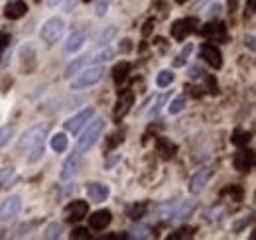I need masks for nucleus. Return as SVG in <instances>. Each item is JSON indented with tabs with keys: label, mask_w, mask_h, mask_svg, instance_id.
Wrapping results in <instances>:
<instances>
[{
	"label": "nucleus",
	"mask_w": 256,
	"mask_h": 240,
	"mask_svg": "<svg viewBox=\"0 0 256 240\" xmlns=\"http://www.w3.org/2000/svg\"><path fill=\"white\" fill-rule=\"evenodd\" d=\"M211 16H219V12H221V4L219 2H215V4H211Z\"/></svg>",
	"instance_id": "42"
},
{
	"label": "nucleus",
	"mask_w": 256,
	"mask_h": 240,
	"mask_svg": "<svg viewBox=\"0 0 256 240\" xmlns=\"http://www.w3.org/2000/svg\"><path fill=\"white\" fill-rule=\"evenodd\" d=\"M64 30H65V24L62 18H50L44 26H42V30H40V38L46 42V44H56L62 36H64Z\"/></svg>",
	"instance_id": "4"
},
{
	"label": "nucleus",
	"mask_w": 256,
	"mask_h": 240,
	"mask_svg": "<svg viewBox=\"0 0 256 240\" xmlns=\"http://www.w3.org/2000/svg\"><path fill=\"white\" fill-rule=\"evenodd\" d=\"M91 234H89V228H75L73 232H71V238H75V240H85V238H89Z\"/></svg>",
	"instance_id": "34"
},
{
	"label": "nucleus",
	"mask_w": 256,
	"mask_h": 240,
	"mask_svg": "<svg viewBox=\"0 0 256 240\" xmlns=\"http://www.w3.org/2000/svg\"><path fill=\"white\" fill-rule=\"evenodd\" d=\"M178 2H180V4H184V2H188V0H178Z\"/></svg>",
	"instance_id": "49"
},
{
	"label": "nucleus",
	"mask_w": 256,
	"mask_h": 240,
	"mask_svg": "<svg viewBox=\"0 0 256 240\" xmlns=\"http://www.w3.org/2000/svg\"><path fill=\"white\" fill-rule=\"evenodd\" d=\"M30 150H32V154H30L28 162H30V164H36V162L44 156V140H42V142H38V144H34Z\"/></svg>",
	"instance_id": "30"
},
{
	"label": "nucleus",
	"mask_w": 256,
	"mask_h": 240,
	"mask_svg": "<svg viewBox=\"0 0 256 240\" xmlns=\"http://www.w3.org/2000/svg\"><path fill=\"white\" fill-rule=\"evenodd\" d=\"M152 28H154V22L152 20H148L146 24H144V30H142V36L146 38V36H150V32H152Z\"/></svg>",
	"instance_id": "40"
},
{
	"label": "nucleus",
	"mask_w": 256,
	"mask_h": 240,
	"mask_svg": "<svg viewBox=\"0 0 256 240\" xmlns=\"http://www.w3.org/2000/svg\"><path fill=\"white\" fill-rule=\"evenodd\" d=\"M232 144L236 146V148H246L248 146V142H250V132H246V130H242V128H236L234 132H232Z\"/></svg>",
	"instance_id": "20"
},
{
	"label": "nucleus",
	"mask_w": 256,
	"mask_h": 240,
	"mask_svg": "<svg viewBox=\"0 0 256 240\" xmlns=\"http://www.w3.org/2000/svg\"><path fill=\"white\" fill-rule=\"evenodd\" d=\"M130 44H132L130 40H124V42H122V48H120V52H122V54H126V52L132 50V46H130Z\"/></svg>",
	"instance_id": "43"
},
{
	"label": "nucleus",
	"mask_w": 256,
	"mask_h": 240,
	"mask_svg": "<svg viewBox=\"0 0 256 240\" xmlns=\"http://www.w3.org/2000/svg\"><path fill=\"white\" fill-rule=\"evenodd\" d=\"M192 210H193L192 203H186V209L182 207V209L178 210V212H174V216H178V218H188V216L192 214Z\"/></svg>",
	"instance_id": "35"
},
{
	"label": "nucleus",
	"mask_w": 256,
	"mask_h": 240,
	"mask_svg": "<svg viewBox=\"0 0 256 240\" xmlns=\"http://www.w3.org/2000/svg\"><path fill=\"white\" fill-rule=\"evenodd\" d=\"M10 46V34L6 32H0V56L4 54V50Z\"/></svg>",
	"instance_id": "36"
},
{
	"label": "nucleus",
	"mask_w": 256,
	"mask_h": 240,
	"mask_svg": "<svg viewBox=\"0 0 256 240\" xmlns=\"http://www.w3.org/2000/svg\"><path fill=\"white\" fill-rule=\"evenodd\" d=\"M168 96H170V90H168V94H162V96H158V100H156L154 108L150 110V116H158V112H160L162 108H164V104L168 102Z\"/></svg>",
	"instance_id": "33"
},
{
	"label": "nucleus",
	"mask_w": 256,
	"mask_h": 240,
	"mask_svg": "<svg viewBox=\"0 0 256 240\" xmlns=\"http://www.w3.org/2000/svg\"><path fill=\"white\" fill-rule=\"evenodd\" d=\"M48 130H50V126H48V124H36V126H32V128H28V130L20 136V140H18V148H20V150H24V148H28V150H30L34 144H38V142L46 140Z\"/></svg>",
	"instance_id": "3"
},
{
	"label": "nucleus",
	"mask_w": 256,
	"mask_h": 240,
	"mask_svg": "<svg viewBox=\"0 0 256 240\" xmlns=\"http://www.w3.org/2000/svg\"><path fill=\"white\" fill-rule=\"evenodd\" d=\"M236 6H238V0H228V8H230V12H234Z\"/></svg>",
	"instance_id": "46"
},
{
	"label": "nucleus",
	"mask_w": 256,
	"mask_h": 240,
	"mask_svg": "<svg viewBox=\"0 0 256 240\" xmlns=\"http://www.w3.org/2000/svg\"><path fill=\"white\" fill-rule=\"evenodd\" d=\"M232 166L238 172H250L254 166V152L248 148H240V152H236L232 158Z\"/></svg>",
	"instance_id": "10"
},
{
	"label": "nucleus",
	"mask_w": 256,
	"mask_h": 240,
	"mask_svg": "<svg viewBox=\"0 0 256 240\" xmlns=\"http://www.w3.org/2000/svg\"><path fill=\"white\" fill-rule=\"evenodd\" d=\"M248 14H254V0H248Z\"/></svg>",
	"instance_id": "47"
},
{
	"label": "nucleus",
	"mask_w": 256,
	"mask_h": 240,
	"mask_svg": "<svg viewBox=\"0 0 256 240\" xmlns=\"http://www.w3.org/2000/svg\"><path fill=\"white\" fill-rule=\"evenodd\" d=\"M246 46H248L250 52H254V36H248L246 38Z\"/></svg>",
	"instance_id": "44"
},
{
	"label": "nucleus",
	"mask_w": 256,
	"mask_h": 240,
	"mask_svg": "<svg viewBox=\"0 0 256 240\" xmlns=\"http://www.w3.org/2000/svg\"><path fill=\"white\" fill-rule=\"evenodd\" d=\"M85 38H87V34L83 30L79 32H73L71 36H69V40H67V44H65V52L67 54H73V52H79L81 50V46L85 44Z\"/></svg>",
	"instance_id": "18"
},
{
	"label": "nucleus",
	"mask_w": 256,
	"mask_h": 240,
	"mask_svg": "<svg viewBox=\"0 0 256 240\" xmlns=\"http://www.w3.org/2000/svg\"><path fill=\"white\" fill-rule=\"evenodd\" d=\"M22 209V199L18 195H10L6 201H2L0 205V222H6L10 218H14Z\"/></svg>",
	"instance_id": "9"
},
{
	"label": "nucleus",
	"mask_w": 256,
	"mask_h": 240,
	"mask_svg": "<svg viewBox=\"0 0 256 240\" xmlns=\"http://www.w3.org/2000/svg\"><path fill=\"white\" fill-rule=\"evenodd\" d=\"M146 210H148V205H146V203H134V205H130L126 209V214L132 220H140V218L146 214Z\"/></svg>",
	"instance_id": "24"
},
{
	"label": "nucleus",
	"mask_w": 256,
	"mask_h": 240,
	"mask_svg": "<svg viewBox=\"0 0 256 240\" xmlns=\"http://www.w3.org/2000/svg\"><path fill=\"white\" fill-rule=\"evenodd\" d=\"M67 144H69V140H67V136H65L64 132H60V134L52 136V142H50L52 150L58 152V154H62V152L67 150Z\"/></svg>",
	"instance_id": "23"
},
{
	"label": "nucleus",
	"mask_w": 256,
	"mask_h": 240,
	"mask_svg": "<svg viewBox=\"0 0 256 240\" xmlns=\"http://www.w3.org/2000/svg\"><path fill=\"white\" fill-rule=\"evenodd\" d=\"M190 52H192V46H188V48H186V50L182 52V56H180V58L186 61V60H188V56H190Z\"/></svg>",
	"instance_id": "45"
},
{
	"label": "nucleus",
	"mask_w": 256,
	"mask_h": 240,
	"mask_svg": "<svg viewBox=\"0 0 256 240\" xmlns=\"http://www.w3.org/2000/svg\"><path fill=\"white\" fill-rule=\"evenodd\" d=\"M12 132H14V128H12V126H2V128H0V148H4V146L10 142Z\"/></svg>",
	"instance_id": "31"
},
{
	"label": "nucleus",
	"mask_w": 256,
	"mask_h": 240,
	"mask_svg": "<svg viewBox=\"0 0 256 240\" xmlns=\"http://www.w3.org/2000/svg\"><path fill=\"white\" fill-rule=\"evenodd\" d=\"M62 232H64V224H62V222H52V224H48V228L44 230V238H48V240L60 238Z\"/></svg>",
	"instance_id": "26"
},
{
	"label": "nucleus",
	"mask_w": 256,
	"mask_h": 240,
	"mask_svg": "<svg viewBox=\"0 0 256 240\" xmlns=\"http://www.w3.org/2000/svg\"><path fill=\"white\" fill-rule=\"evenodd\" d=\"M95 116V108H85V110H81V112H77L75 116H71V118L65 122V130L67 132H71V134H79L81 132V128H85L87 126V122Z\"/></svg>",
	"instance_id": "7"
},
{
	"label": "nucleus",
	"mask_w": 256,
	"mask_h": 240,
	"mask_svg": "<svg viewBox=\"0 0 256 240\" xmlns=\"http://www.w3.org/2000/svg\"><path fill=\"white\" fill-rule=\"evenodd\" d=\"M199 54H201V60L205 61L207 65H211L213 69H221L223 67V54L215 44H203L199 48Z\"/></svg>",
	"instance_id": "6"
},
{
	"label": "nucleus",
	"mask_w": 256,
	"mask_h": 240,
	"mask_svg": "<svg viewBox=\"0 0 256 240\" xmlns=\"http://www.w3.org/2000/svg\"><path fill=\"white\" fill-rule=\"evenodd\" d=\"M156 148H158V154H160L162 158H172V156L178 152V146H176L174 142H170L168 138H160Z\"/></svg>",
	"instance_id": "21"
},
{
	"label": "nucleus",
	"mask_w": 256,
	"mask_h": 240,
	"mask_svg": "<svg viewBox=\"0 0 256 240\" xmlns=\"http://www.w3.org/2000/svg\"><path fill=\"white\" fill-rule=\"evenodd\" d=\"M38 224V220H32V222H28V224H22V226H18V236H24V234H28V230L34 228Z\"/></svg>",
	"instance_id": "38"
},
{
	"label": "nucleus",
	"mask_w": 256,
	"mask_h": 240,
	"mask_svg": "<svg viewBox=\"0 0 256 240\" xmlns=\"http://www.w3.org/2000/svg\"><path fill=\"white\" fill-rule=\"evenodd\" d=\"M205 81H207V87H209V92H211V94H217V92H219V90H217V81H215L213 75H207Z\"/></svg>",
	"instance_id": "37"
},
{
	"label": "nucleus",
	"mask_w": 256,
	"mask_h": 240,
	"mask_svg": "<svg viewBox=\"0 0 256 240\" xmlns=\"http://www.w3.org/2000/svg\"><path fill=\"white\" fill-rule=\"evenodd\" d=\"M79 166H81V152L77 150L75 154H71L67 160H65L64 168H62V174H60V178L62 180H71L75 174H77V170H79Z\"/></svg>",
	"instance_id": "14"
},
{
	"label": "nucleus",
	"mask_w": 256,
	"mask_h": 240,
	"mask_svg": "<svg viewBox=\"0 0 256 240\" xmlns=\"http://www.w3.org/2000/svg\"><path fill=\"white\" fill-rule=\"evenodd\" d=\"M126 236H130V238H150V236H152V232H150V228H148V226L134 224V226L128 230Z\"/></svg>",
	"instance_id": "25"
},
{
	"label": "nucleus",
	"mask_w": 256,
	"mask_h": 240,
	"mask_svg": "<svg viewBox=\"0 0 256 240\" xmlns=\"http://www.w3.org/2000/svg\"><path fill=\"white\" fill-rule=\"evenodd\" d=\"M190 73H192V75H190L192 79H197V77H203V75H205V73H203V69H199V67H192V71H190Z\"/></svg>",
	"instance_id": "41"
},
{
	"label": "nucleus",
	"mask_w": 256,
	"mask_h": 240,
	"mask_svg": "<svg viewBox=\"0 0 256 240\" xmlns=\"http://www.w3.org/2000/svg\"><path fill=\"white\" fill-rule=\"evenodd\" d=\"M102 75H104V67L102 65H91L89 69H83V71L75 73V77L71 79V89L79 90L93 87L102 79Z\"/></svg>",
	"instance_id": "1"
},
{
	"label": "nucleus",
	"mask_w": 256,
	"mask_h": 240,
	"mask_svg": "<svg viewBox=\"0 0 256 240\" xmlns=\"http://www.w3.org/2000/svg\"><path fill=\"white\" fill-rule=\"evenodd\" d=\"M28 12V4L24 0H10L6 6H4V16L8 20H18L22 18L24 14Z\"/></svg>",
	"instance_id": "15"
},
{
	"label": "nucleus",
	"mask_w": 256,
	"mask_h": 240,
	"mask_svg": "<svg viewBox=\"0 0 256 240\" xmlns=\"http://www.w3.org/2000/svg\"><path fill=\"white\" fill-rule=\"evenodd\" d=\"M211 176H213V170H211V168H203V170H199V172L192 178V181H190V193H192V195L201 193V191L205 189L207 181L211 180Z\"/></svg>",
	"instance_id": "12"
},
{
	"label": "nucleus",
	"mask_w": 256,
	"mask_h": 240,
	"mask_svg": "<svg viewBox=\"0 0 256 240\" xmlns=\"http://www.w3.org/2000/svg\"><path fill=\"white\" fill-rule=\"evenodd\" d=\"M83 2H91V0H83Z\"/></svg>",
	"instance_id": "50"
},
{
	"label": "nucleus",
	"mask_w": 256,
	"mask_h": 240,
	"mask_svg": "<svg viewBox=\"0 0 256 240\" xmlns=\"http://www.w3.org/2000/svg\"><path fill=\"white\" fill-rule=\"evenodd\" d=\"M87 212H89V203H87V201H81V199L71 201L64 210L65 220H69V222H79V220H83V218L87 216Z\"/></svg>",
	"instance_id": "8"
},
{
	"label": "nucleus",
	"mask_w": 256,
	"mask_h": 240,
	"mask_svg": "<svg viewBox=\"0 0 256 240\" xmlns=\"http://www.w3.org/2000/svg\"><path fill=\"white\" fill-rule=\"evenodd\" d=\"M197 28H199V20L197 18H182V20H176L172 24V36H174V40L184 42L192 34H195Z\"/></svg>",
	"instance_id": "5"
},
{
	"label": "nucleus",
	"mask_w": 256,
	"mask_h": 240,
	"mask_svg": "<svg viewBox=\"0 0 256 240\" xmlns=\"http://www.w3.org/2000/svg\"><path fill=\"white\" fill-rule=\"evenodd\" d=\"M132 102H134V92H132V90L122 92V94L118 96V100H116V106H114V118H122L128 110H130Z\"/></svg>",
	"instance_id": "16"
},
{
	"label": "nucleus",
	"mask_w": 256,
	"mask_h": 240,
	"mask_svg": "<svg viewBox=\"0 0 256 240\" xmlns=\"http://www.w3.org/2000/svg\"><path fill=\"white\" fill-rule=\"evenodd\" d=\"M102 130H104V120H100V118L89 120L87 126H85V132L81 134V138H79V142H77V150L79 152L91 150L96 144V140L100 138Z\"/></svg>",
	"instance_id": "2"
},
{
	"label": "nucleus",
	"mask_w": 256,
	"mask_h": 240,
	"mask_svg": "<svg viewBox=\"0 0 256 240\" xmlns=\"http://www.w3.org/2000/svg\"><path fill=\"white\" fill-rule=\"evenodd\" d=\"M89 63V58L87 56H83V58H79V60H75V61H71L69 65H67V69H65V77L67 79H71L75 73H79L81 69H83V65H87Z\"/></svg>",
	"instance_id": "22"
},
{
	"label": "nucleus",
	"mask_w": 256,
	"mask_h": 240,
	"mask_svg": "<svg viewBox=\"0 0 256 240\" xmlns=\"http://www.w3.org/2000/svg\"><path fill=\"white\" fill-rule=\"evenodd\" d=\"M108 193H110V189L106 185H102V183H96L95 181V183L87 185V195H89V199L93 203H102L108 197Z\"/></svg>",
	"instance_id": "17"
},
{
	"label": "nucleus",
	"mask_w": 256,
	"mask_h": 240,
	"mask_svg": "<svg viewBox=\"0 0 256 240\" xmlns=\"http://www.w3.org/2000/svg\"><path fill=\"white\" fill-rule=\"evenodd\" d=\"M106 6H108V0H98V4H96V16H102L106 12Z\"/></svg>",
	"instance_id": "39"
},
{
	"label": "nucleus",
	"mask_w": 256,
	"mask_h": 240,
	"mask_svg": "<svg viewBox=\"0 0 256 240\" xmlns=\"http://www.w3.org/2000/svg\"><path fill=\"white\" fill-rule=\"evenodd\" d=\"M114 36H116V28H114V26H110L108 30L102 32V34L98 36V42H96V44H98V46H104V44H108V42H110Z\"/></svg>",
	"instance_id": "32"
},
{
	"label": "nucleus",
	"mask_w": 256,
	"mask_h": 240,
	"mask_svg": "<svg viewBox=\"0 0 256 240\" xmlns=\"http://www.w3.org/2000/svg\"><path fill=\"white\" fill-rule=\"evenodd\" d=\"M128 73H130V63H126V61L116 63V65L112 67V81H114L116 85L124 83L128 79Z\"/></svg>",
	"instance_id": "19"
},
{
	"label": "nucleus",
	"mask_w": 256,
	"mask_h": 240,
	"mask_svg": "<svg viewBox=\"0 0 256 240\" xmlns=\"http://www.w3.org/2000/svg\"><path fill=\"white\" fill-rule=\"evenodd\" d=\"M156 83H158V87H160V89L170 87V85L174 83V73H172V71H168V69H164V71H160V75L156 77Z\"/></svg>",
	"instance_id": "28"
},
{
	"label": "nucleus",
	"mask_w": 256,
	"mask_h": 240,
	"mask_svg": "<svg viewBox=\"0 0 256 240\" xmlns=\"http://www.w3.org/2000/svg\"><path fill=\"white\" fill-rule=\"evenodd\" d=\"M203 38H207V40H224L226 38V28H224L223 22H219V20H211V22H207L201 30H197Z\"/></svg>",
	"instance_id": "11"
},
{
	"label": "nucleus",
	"mask_w": 256,
	"mask_h": 240,
	"mask_svg": "<svg viewBox=\"0 0 256 240\" xmlns=\"http://www.w3.org/2000/svg\"><path fill=\"white\" fill-rule=\"evenodd\" d=\"M186 108V96L184 94H180V96H176L174 100H172V104H170V114H180L182 110Z\"/></svg>",
	"instance_id": "29"
},
{
	"label": "nucleus",
	"mask_w": 256,
	"mask_h": 240,
	"mask_svg": "<svg viewBox=\"0 0 256 240\" xmlns=\"http://www.w3.org/2000/svg\"><path fill=\"white\" fill-rule=\"evenodd\" d=\"M62 2H64V0H48V6H52V8H54V6L62 4Z\"/></svg>",
	"instance_id": "48"
},
{
	"label": "nucleus",
	"mask_w": 256,
	"mask_h": 240,
	"mask_svg": "<svg viewBox=\"0 0 256 240\" xmlns=\"http://www.w3.org/2000/svg\"><path fill=\"white\" fill-rule=\"evenodd\" d=\"M110 220H112V212L108 209L95 210V212L89 216V226H91L93 230H104V228L110 224Z\"/></svg>",
	"instance_id": "13"
},
{
	"label": "nucleus",
	"mask_w": 256,
	"mask_h": 240,
	"mask_svg": "<svg viewBox=\"0 0 256 240\" xmlns=\"http://www.w3.org/2000/svg\"><path fill=\"white\" fill-rule=\"evenodd\" d=\"M112 50L110 48H104L102 52H98L96 56H93V58H89V65H100V63H106L108 60H112Z\"/></svg>",
	"instance_id": "27"
}]
</instances>
